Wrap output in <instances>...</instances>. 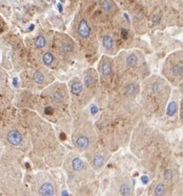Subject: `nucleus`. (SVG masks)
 <instances>
[{"label": "nucleus", "mask_w": 183, "mask_h": 196, "mask_svg": "<svg viewBox=\"0 0 183 196\" xmlns=\"http://www.w3.org/2000/svg\"><path fill=\"white\" fill-rule=\"evenodd\" d=\"M78 33L83 39L89 37L91 34V28L88 21L85 19H82L78 23Z\"/></svg>", "instance_id": "6e6552de"}, {"label": "nucleus", "mask_w": 183, "mask_h": 196, "mask_svg": "<svg viewBox=\"0 0 183 196\" xmlns=\"http://www.w3.org/2000/svg\"><path fill=\"white\" fill-rule=\"evenodd\" d=\"M62 49L64 50V53H69V52H71V51H73V47H71L70 45L64 44V46H63V48H62Z\"/></svg>", "instance_id": "b1692460"}, {"label": "nucleus", "mask_w": 183, "mask_h": 196, "mask_svg": "<svg viewBox=\"0 0 183 196\" xmlns=\"http://www.w3.org/2000/svg\"><path fill=\"white\" fill-rule=\"evenodd\" d=\"M125 63H126V67L127 69L133 70H135L139 66V58L135 54H130L126 57Z\"/></svg>", "instance_id": "1a4fd4ad"}, {"label": "nucleus", "mask_w": 183, "mask_h": 196, "mask_svg": "<svg viewBox=\"0 0 183 196\" xmlns=\"http://www.w3.org/2000/svg\"><path fill=\"white\" fill-rule=\"evenodd\" d=\"M176 110H177V105H176V102L172 101L170 104H168V107H167V114H168V115L173 116L176 113Z\"/></svg>", "instance_id": "f3484780"}, {"label": "nucleus", "mask_w": 183, "mask_h": 196, "mask_svg": "<svg viewBox=\"0 0 183 196\" xmlns=\"http://www.w3.org/2000/svg\"><path fill=\"white\" fill-rule=\"evenodd\" d=\"M46 41L45 36L40 35V36H39L36 38V40H35V47H36V48L41 49V48H43V47L46 46Z\"/></svg>", "instance_id": "6ab92c4d"}, {"label": "nucleus", "mask_w": 183, "mask_h": 196, "mask_svg": "<svg viewBox=\"0 0 183 196\" xmlns=\"http://www.w3.org/2000/svg\"><path fill=\"white\" fill-rule=\"evenodd\" d=\"M159 21H160V17H159V15H155L154 17H153V22H154V23L158 24L159 22Z\"/></svg>", "instance_id": "a878e982"}, {"label": "nucleus", "mask_w": 183, "mask_h": 196, "mask_svg": "<svg viewBox=\"0 0 183 196\" xmlns=\"http://www.w3.org/2000/svg\"><path fill=\"white\" fill-rule=\"evenodd\" d=\"M130 149L141 160L142 165L159 179L162 172L176 164L169 144L160 132L142 122L134 129Z\"/></svg>", "instance_id": "f257e3e1"}, {"label": "nucleus", "mask_w": 183, "mask_h": 196, "mask_svg": "<svg viewBox=\"0 0 183 196\" xmlns=\"http://www.w3.org/2000/svg\"><path fill=\"white\" fill-rule=\"evenodd\" d=\"M163 77L169 84L180 85L183 84V60H178L171 62L163 70Z\"/></svg>", "instance_id": "7ed1b4c3"}, {"label": "nucleus", "mask_w": 183, "mask_h": 196, "mask_svg": "<svg viewBox=\"0 0 183 196\" xmlns=\"http://www.w3.org/2000/svg\"><path fill=\"white\" fill-rule=\"evenodd\" d=\"M7 140L11 145L19 146L22 142V137L18 132L10 131L8 133Z\"/></svg>", "instance_id": "9d476101"}, {"label": "nucleus", "mask_w": 183, "mask_h": 196, "mask_svg": "<svg viewBox=\"0 0 183 196\" xmlns=\"http://www.w3.org/2000/svg\"><path fill=\"white\" fill-rule=\"evenodd\" d=\"M111 188L113 193L116 195H133L135 194V190L133 188L130 178L126 176H119L116 177L113 181Z\"/></svg>", "instance_id": "20e7f679"}, {"label": "nucleus", "mask_w": 183, "mask_h": 196, "mask_svg": "<svg viewBox=\"0 0 183 196\" xmlns=\"http://www.w3.org/2000/svg\"><path fill=\"white\" fill-rule=\"evenodd\" d=\"M102 46H103L104 49L106 51H110L112 50L114 47V40L110 35H105L102 37Z\"/></svg>", "instance_id": "dca6fc26"}, {"label": "nucleus", "mask_w": 183, "mask_h": 196, "mask_svg": "<svg viewBox=\"0 0 183 196\" xmlns=\"http://www.w3.org/2000/svg\"><path fill=\"white\" fill-rule=\"evenodd\" d=\"M33 80L36 84H38V85H41L42 83H43V81H44L45 77L40 72L35 71L33 75Z\"/></svg>", "instance_id": "412c9836"}, {"label": "nucleus", "mask_w": 183, "mask_h": 196, "mask_svg": "<svg viewBox=\"0 0 183 196\" xmlns=\"http://www.w3.org/2000/svg\"><path fill=\"white\" fill-rule=\"evenodd\" d=\"M55 193V189L51 182H46L39 189V194L43 196L54 195Z\"/></svg>", "instance_id": "f8f14e48"}, {"label": "nucleus", "mask_w": 183, "mask_h": 196, "mask_svg": "<svg viewBox=\"0 0 183 196\" xmlns=\"http://www.w3.org/2000/svg\"><path fill=\"white\" fill-rule=\"evenodd\" d=\"M172 88L164 77L150 76L140 85L142 110L152 116H161L168 104Z\"/></svg>", "instance_id": "f03ea898"}, {"label": "nucleus", "mask_w": 183, "mask_h": 196, "mask_svg": "<svg viewBox=\"0 0 183 196\" xmlns=\"http://www.w3.org/2000/svg\"><path fill=\"white\" fill-rule=\"evenodd\" d=\"M71 94L75 96H79L83 91V85L80 81H75L71 85Z\"/></svg>", "instance_id": "2eb2a0df"}, {"label": "nucleus", "mask_w": 183, "mask_h": 196, "mask_svg": "<svg viewBox=\"0 0 183 196\" xmlns=\"http://www.w3.org/2000/svg\"><path fill=\"white\" fill-rule=\"evenodd\" d=\"M97 74L94 75V74H88V75H85L83 79V83L84 85L86 86L87 88H93L96 87V85L97 84Z\"/></svg>", "instance_id": "ddd939ff"}, {"label": "nucleus", "mask_w": 183, "mask_h": 196, "mask_svg": "<svg viewBox=\"0 0 183 196\" xmlns=\"http://www.w3.org/2000/svg\"><path fill=\"white\" fill-rule=\"evenodd\" d=\"M170 192H172V189H170L165 183L156 179L150 185L149 189L148 190V194H149V195L162 196L167 195Z\"/></svg>", "instance_id": "39448f33"}, {"label": "nucleus", "mask_w": 183, "mask_h": 196, "mask_svg": "<svg viewBox=\"0 0 183 196\" xmlns=\"http://www.w3.org/2000/svg\"><path fill=\"white\" fill-rule=\"evenodd\" d=\"M113 69H114V66H113L112 61L110 60H106V61H103L99 69L100 74H101L102 77L106 79V81L108 80V79L110 80V81H111L112 78L114 77Z\"/></svg>", "instance_id": "0eeeda50"}, {"label": "nucleus", "mask_w": 183, "mask_h": 196, "mask_svg": "<svg viewBox=\"0 0 183 196\" xmlns=\"http://www.w3.org/2000/svg\"><path fill=\"white\" fill-rule=\"evenodd\" d=\"M52 99L55 101L56 104H61V103L64 102V95L59 91H56L55 93H53L52 94Z\"/></svg>", "instance_id": "aec40b11"}, {"label": "nucleus", "mask_w": 183, "mask_h": 196, "mask_svg": "<svg viewBox=\"0 0 183 196\" xmlns=\"http://www.w3.org/2000/svg\"><path fill=\"white\" fill-rule=\"evenodd\" d=\"M110 152L107 149L105 151L104 153H102V152H98L97 153H95L93 156L92 159H91V164H92V166L97 171H100L103 169L105 167V165L107 162V159L110 157Z\"/></svg>", "instance_id": "423d86ee"}, {"label": "nucleus", "mask_w": 183, "mask_h": 196, "mask_svg": "<svg viewBox=\"0 0 183 196\" xmlns=\"http://www.w3.org/2000/svg\"><path fill=\"white\" fill-rule=\"evenodd\" d=\"M181 120L183 122V102L181 104Z\"/></svg>", "instance_id": "bb28decb"}, {"label": "nucleus", "mask_w": 183, "mask_h": 196, "mask_svg": "<svg viewBox=\"0 0 183 196\" xmlns=\"http://www.w3.org/2000/svg\"><path fill=\"white\" fill-rule=\"evenodd\" d=\"M45 113L46 114H48V115H51V114H53L54 110L51 107H46V109H45Z\"/></svg>", "instance_id": "393cba45"}, {"label": "nucleus", "mask_w": 183, "mask_h": 196, "mask_svg": "<svg viewBox=\"0 0 183 196\" xmlns=\"http://www.w3.org/2000/svg\"><path fill=\"white\" fill-rule=\"evenodd\" d=\"M92 141L87 136H78L76 138L75 145L80 150H87L91 146Z\"/></svg>", "instance_id": "9b49d317"}, {"label": "nucleus", "mask_w": 183, "mask_h": 196, "mask_svg": "<svg viewBox=\"0 0 183 196\" xmlns=\"http://www.w3.org/2000/svg\"><path fill=\"white\" fill-rule=\"evenodd\" d=\"M101 6H102V8L103 9L104 11L107 12V13H109V12L112 10V5H111V3L109 2L108 0H103L102 2Z\"/></svg>", "instance_id": "4be33fe9"}, {"label": "nucleus", "mask_w": 183, "mask_h": 196, "mask_svg": "<svg viewBox=\"0 0 183 196\" xmlns=\"http://www.w3.org/2000/svg\"><path fill=\"white\" fill-rule=\"evenodd\" d=\"M42 60H43V62H44V64L46 65H51L54 60L53 54L51 53V52H46V53L43 55Z\"/></svg>", "instance_id": "a211bd4d"}, {"label": "nucleus", "mask_w": 183, "mask_h": 196, "mask_svg": "<svg viewBox=\"0 0 183 196\" xmlns=\"http://www.w3.org/2000/svg\"><path fill=\"white\" fill-rule=\"evenodd\" d=\"M57 7H58V8H59V11L62 12V5L60 4V3H58Z\"/></svg>", "instance_id": "cd10ccee"}, {"label": "nucleus", "mask_w": 183, "mask_h": 196, "mask_svg": "<svg viewBox=\"0 0 183 196\" xmlns=\"http://www.w3.org/2000/svg\"><path fill=\"white\" fill-rule=\"evenodd\" d=\"M71 167L74 171L80 172L85 169L86 165H85V162L80 157H74L71 160Z\"/></svg>", "instance_id": "4468645a"}, {"label": "nucleus", "mask_w": 183, "mask_h": 196, "mask_svg": "<svg viewBox=\"0 0 183 196\" xmlns=\"http://www.w3.org/2000/svg\"><path fill=\"white\" fill-rule=\"evenodd\" d=\"M121 37L124 40H127L129 37V31H127V29L126 28H122L121 31Z\"/></svg>", "instance_id": "5701e85b"}]
</instances>
